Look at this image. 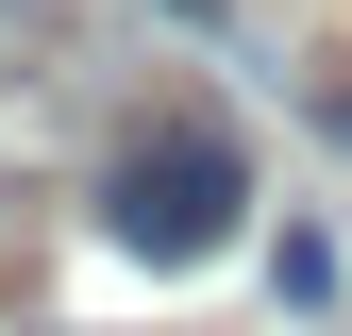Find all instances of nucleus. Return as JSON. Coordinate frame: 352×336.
<instances>
[{
  "label": "nucleus",
  "mask_w": 352,
  "mask_h": 336,
  "mask_svg": "<svg viewBox=\"0 0 352 336\" xmlns=\"http://www.w3.org/2000/svg\"><path fill=\"white\" fill-rule=\"evenodd\" d=\"M235 219H252V151L218 135L201 101H168L151 135H118V168H101V235L135 252V269H218Z\"/></svg>",
  "instance_id": "nucleus-1"
},
{
  "label": "nucleus",
  "mask_w": 352,
  "mask_h": 336,
  "mask_svg": "<svg viewBox=\"0 0 352 336\" xmlns=\"http://www.w3.org/2000/svg\"><path fill=\"white\" fill-rule=\"evenodd\" d=\"M302 101H319V135L352 151V67H319V84H302Z\"/></svg>",
  "instance_id": "nucleus-3"
},
{
  "label": "nucleus",
  "mask_w": 352,
  "mask_h": 336,
  "mask_svg": "<svg viewBox=\"0 0 352 336\" xmlns=\"http://www.w3.org/2000/svg\"><path fill=\"white\" fill-rule=\"evenodd\" d=\"M269 286H285L302 319H319V303H336V235H302V219H285V252H269Z\"/></svg>",
  "instance_id": "nucleus-2"
},
{
  "label": "nucleus",
  "mask_w": 352,
  "mask_h": 336,
  "mask_svg": "<svg viewBox=\"0 0 352 336\" xmlns=\"http://www.w3.org/2000/svg\"><path fill=\"white\" fill-rule=\"evenodd\" d=\"M168 17H218V0H168Z\"/></svg>",
  "instance_id": "nucleus-4"
}]
</instances>
